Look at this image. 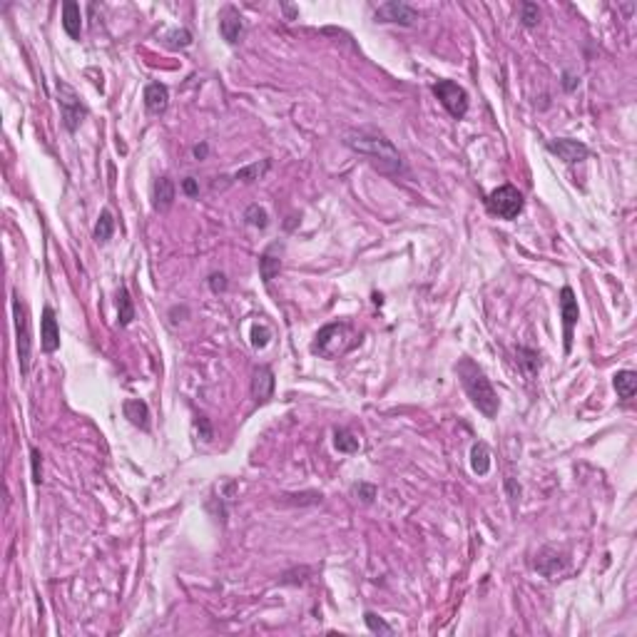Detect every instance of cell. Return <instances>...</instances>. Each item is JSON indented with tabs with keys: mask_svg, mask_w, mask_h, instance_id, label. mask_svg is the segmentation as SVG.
<instances>
[{
	"mask_svg": "<svg viewBox=\"0 0 637 637\" xmlns=\"http://www.w3.org/2000/svg\"><path fill=\"white\" fill-rule=\"evenodd\" d=\"M344 145L354 152L369 157V162L376 169H381L386 175L398 172L401 169V154L394 147V142L389 137H383L381 132H371V130H359V132H349L344 137Z\"/></svg>",
	"mask_w": 637,
	"mask_h": 637,
	"instance_id": "obj_1",
	"label": "cell"
},
{
	"mask_svg": "<svg viewBox=\"0 0 637 637\" xmlns=\"http://www.w3.org/2000/svg\"><path fill=\"white\" fill-rule=\"evenodd\" d=\"M456 374H458V378H461L468 398L473 401V406H476L485 418H496L498 416V394L493 391V386H490V381L485 378L483 371H481V366H478L473 359H461L456 366Z\"/></svg>",
	"mask_w": 637,
	"mask_h": 637,
	"instance_id": "obj_2",
	"label": "cell"
},
{
	"mask_svg": "<svg viewBox=\"0 0 637 637\" xmlns=\"http://www.w3.org/2000/svg\"><path fill=\"white\" fill-rule=\"evenodd\" d=\"M485 207H488L490 215H496L498 219H518V215L523 212L525 200L520 195V189L513 187V184H503V187L493 189L488 197H485Z\"/></svg>",
	"mask_w": 637,
	"mask_h": 637,
	"instance_id": "obj_3",
	"label": "cell"
},
{
	"mask_svg": "<svg viewBox=\"0 0 637 637\" xmlns=\"http://www.w3.org/2000/svg\"><path fill=\"white\" fill-rule=\"evenodd\" d=\"M13 316H15V334H18V361H21V374L27 376L30 374V361H33V334H30L27 311L18 294H13Z\"/></svg>",
	"mask_w": 637,
	"mask_h": 637,
	"instance_id": "obj_4",
	"label": "cell"
},
{
	"mask_svg": "<svg viewBox=\"0 0 637 637\" xmlns=\"http://www.w3.org/2000/svg\"><path fill=\"white\" fill-rule=\"evenodd\" d=\"M433 95L438 97L443 108L448 110V115L453 120H463L466 112H468V93L453 80H438L433 85Z\"/></svg>",
	"mask_w": 637,
	"mask_h": 637,
	"instance_id": "obj_5",
	"label": "cell"
},
{
	"mask_svg": "<svg viewBox=\"0 0 637 637\" xmlns=\"http://www.w3.org/2000/svg\"><path fill=\"white\" fill-rule=\"evenodd\" d=\"M58 102H60V112H62V125H65L67 132H75L80 128V122L85 120V105L80 102V95L75 93L67 82H58Z\"/></svg>",
	"mask_w": 637,
	"mask_h": 637,
	"instance_id": "obj_6",
	"label": "cell"
},
{
	"mask_svg": "<svg viewBox=\"0 0 637 637\" xmlns=\"http://www.w3.org/2000/svg\"><path fill=\"white\" fill-rule=\"evenodd\" d=\"M349 336V326L346 324H329V326H324L319 334H316V344H314V351L322 356H336L341 354V351H346V346L349 344H344V339Z\"/></svg>",
	"mask_w": 637,
	"mask_h": 637,
	"instance_id": "obj_7",
	"label": "cell"
},
{
	"mask_svg": "<svg viewBox=\"0 0 637 637\" xmlns=\"http://www.w3.org/2000/svg\"><path fill=\"white\" fill-rule=\"evenodd\" d=\"M376 21L413 25V23L418 21V13L409 5V3H398V0H394V3H386V5H381L378 10H376Z\"/></svg>",
	"mask_w": 637,
	"mask_h": 637,
	"instance_id": "obj_8",
	"label": "cell"
},
{
	"mask_svg": "<svg viewBox=\"0 0 637 637\" xmlns=\"http://www.w3.org/2000/svg\"><path fill=\"white\" fill-rule=\"evenodd\" d=\"M548 149L553 154H557V160L568 162V165H575V162L588 160V154H590V149L585 147L583 142L568 140V137H560V140H550L548 142Z\"/></svg>",
	"mask_w": 637,
	"mask_h": 637,
	"instance_id": "obj_9",
	"label": "cell"
},
{
	"mask_svg": "<svg viewBox=\"0 0 637 637\" xmlns=\"http://www.w3.org/2000/svg\"><path fill=\"white\" fill-rule=\"evenodd\" d=\"M219 33H221V38L229 43V45H237V43L242 40L244 18L239 15V10H237V8L227 5L224 10H221V15H219Z\"/></svg>",
	"mask_w": 637,
	"mask_h": 637,
	"instance_id": "obj_10",
	"label": "cell"
},
{
	"mask_svg": "<svg viewBox=\"0 0 637 637\" xmlns=\"http://www.w3.org/2000/svg\"><path fill=\"white\" fill-rule=\"evenodd\" d=\"M560 311H563V326H565V351H570L573 346V326H575L580 309H577V299L573 294L570 287H565L560 291Z\"/></svg>",
	"mask_w": 637,
	"mask_h": 637,
	"instance_id": "obj_11",
	"label": "cell"
},
{
	"mask_svg": "<svg viewBox=\"0 0 637 637\" xmlns=\"http://www.w3.org/2000/svg\"><path fill=\"white\" fill-rule=\"evenodd\" d=\"M40 346L45 354L60 349V329L55 322V311L50 307L43 309V324H40Z\"/></svg>",
	"mask_w": 637,
	"mask_h": 637,
	"instance_id": "obj_12",
	"label": "cell"
},
{
	"mask_svg": "<svg viewBox=\"0 0 637 637\" xmlns=\"http://www.w3.org/2000/svg\"><path fill=\"white\" fill-rule=\"evenodd\" d=\"M272 394H274V374L269 366H259L252 376V396L256 398V403H264L272 398Z\"/></svg>",
	"mask_w": 637,
	"mask_h": 637,
	"instance_id": "obj_13",
	"label": "cell"
},
{
	"mask_svg": "<svg viewBox=\"0 0 637 637\" xmlns=\"http://www.w3.org/2000/svg\"><path fill=\"white\" fill-rule=\"evenodd\" d=\"M279 272H282V247H279V244H272V247L259 256V274H262L264 284H269Z\"/></svg>",
	"mask_w": 637,
	"mask_h": 637,
	"instance_id": "obj_14",
	"label": "cell"
},
{
	"mask_svg": "<svg viewBox=\"0 0 637 637\" xmlns=\"http://www.w3.org/2000/svg\"><path fill=\"white\" fill-rule=\"evenodd\" d=\"M169 105V93L162 82H149L145 88V108L152 115H162Z\"/></svg>",
	"mask_w": 637,
	"mask_h": 637,
	"instance_id": "obj_15",
	"label": "cell"
},
{
	"mask_svg": "<svg viewBox=\"0 0 637 637\" xmlns=\"http://www.w3.org/2000/svg\"><path fill=\"white\" fill-rule=\"evenodd\" d=\"M62 27H65V33L70 35L73 40H80L82 13H80V5L73 3V0H67L65 5H62Z\"/></svg>",
	"mask_w": 637,
	"mask_h": 637,
	"instance_id": "obj_16",
	"label": "cell"
},
{
	"mask_svg": "<svg viewBox=\"0 0 637 637\" xmlns=\"http://www.w3.org/2000/svg\"><path fill=\"white\" fill-rule=\"evenodd\" d=\"M175 202V182L169 177H160L154 182V209L157 212H167Z\"/></svg>",
	"mask_w": 637,
	"mask_h": 637,
	"instance_id": "obj_17",
	"label": "cell"
},
{
	"mask_svg": "<svg viewBox=\"0 0 637 637\" xmlns=\"http://www.w3.org/2000/svg\"><path fill=\"white\" fill-rule=\"evenodd\" d=\"M125 416L130 418V423L140 426L142 431L149 429V409H147V403L140 401V398H130V401H125Z\"/></svg>",
	"mask_w": 637,
	"mask_h": 637,
	"instance_id": "obj_18",
	"label": "cell"
},
{
	"mask_svg": "<svg viewBox=\"0 0 637 637\" xmlns=\"http://www.w3.org/2000/svg\"><path fill=\"white\" fill-rule=\"evenodd\" d=\"M615 391L623 401H632V396L637 391V374L635 371H617L615 374Z\"/></svg>",
	"mask_w": 637,
	"mask_h": 637,
	"instance_id": "obj_19",
	"label": "cell"
},
{
	"mask_svg": "<svg viewBox=\"0 0 637 637\" xmlns=\"http://www.w3.org/2000/svg\"><path fill=\"white\" fill-rule=\"evenodd\" d=\"M470 468H473V473H478V476H485L490 470V450L485 443H476V446L470 448Z\"/></svg>",
	"mask_w": 637,
	"mask_h": 637,
	"instance_id": "obj_20",
	"label": "cell"
},
{
	"mask_svg": "<svg viewBox=\"0 0 637 637\" xmlns=\"http://www.w3.org/2000/svg\"><path fill=\"white\" fill-rule=\"evenodd\" d=\"M117 311H120V326H130L134 319V307L130 299V291L125 287L117 291Z\"/></svg>",
	"mask_w": 637,
	"mask_h": 637,
	"instance_id": "obj_21",
	"label": "cell"
},
{
	"mask_svg": "<svg viewBox=\"0 0 637 637\" xmlns=\"http://www.w3.org/2000/svg\"><path fill=\"white\" fill-rule=\"evenodd\" d=\"M112 232H115V219H112V215H110L108 209H105V212L100 215V219H97V224H95V242L97 244L110 242Z\"/></svg>",
	"mask_w": 637,
	"mask_h": 637,
	"instance_id": "obj_22",
	"label": "cell"
},
{
	"mask_svg": "<svg viewBox=\"0 0 637 637\" xmlns=\"http://www.w3.org/2000/svg\"><path fill=\"white\" fill-rule=\"evenodd\" d=\"M334 446H336V450H341V453H356V450H359V438H356L351 431L339 429L334 433Z\"/></svg>",
	"mask_w": 637,
	"mask_h": 637,
	"instance_id": "obj_23",
	"label": "cell"
},
{
	"mask_svg": "<svg viewBox=\"0 0 637 637\" xmlns=\"http://www.w3.org/2000/svg\"><path fill=\"white\" fill-rule=\"evenodd\" d=\"M244 221H247L249 227L267 229V227H269V215H267V209L259 207V204H252V207H247V212H244Z\"/></svg>",
	"mask_w": 637,
	"mask_h": 637,
	"instance_id": "obj_24",
	"label": "cell"
},
{
	"mask_svg": "<svg viewBox=\"0 0 637 637\" xmlns=\"http://www.w3.org/2000/svg\"><path fill=\"white\" fill-rule=\"evenodd\" d=\"M269 167H272V162H269V160H264L262 165L256 162V165H249V167L239 169V172L235 175V180H239V182H254V180H259V177H262Z\"/></svg>",
	"mask_w": 637,
	"mask_h": 637,
	"instance_id": "obj_25",
	"label": "cell"
},
{
	"mask_svg": "<svg viewBox=\"0 0 637 637\" xmlns=\"http://www.w3.org/2000/svg\"><path fill=\"white\" fill-rule=\"evenodd\" d=\"M520 21L525 27H536L540 23V8L536 3H523L520 5Z\"/></svg>",
	"mask_w": 637,
	"mask_h": 637,
	"instance_id": "obj_26",
	"label": "cell"
},
{
	"mask_svg": "<svg viewBox=\"0 0 637 637\" xmlns=\"http://www.w3.org/2000/svg\"><path fill=\"white\" fill-rule=\"evenodd\" d=\"M363 620H366V627H369L371 632H378V635H391V632H394V627L383 623V620L376 615V612H366V615H363Z\"/></svg>",
	"mask_w": 637,
	"mask_h": 637,
	"instance_id": "obj_27",
	"label": "cell"
},
{
	"mask_svg": "<svg viewBox=\"0 0 637 637\" xmlns=\"http://www.w3.org/2000/svg\"><path fill=\"white\" fill-rule=\"evenodd\" d=\"M269 339H272V331H269L267 326H254V329H252V346H254V349H264L269 344Z\"/></svg>",
	"mask_w": 637,
	"mask_h": 637,
	"instance_id": "obj_28",
	"label": "cell"
},
{
	"mask_svg": "<svg viewBox=\"0 0 637 637\" xmlns=\"http://www.w3.org/2000/svg\"><path fill=\"white\" fill-rule=\"evenodd\" d=\"M354 493L359 498H361V503H374V498H376V485H369V483H359V485H354Z\"/></svg>",
	"mask_w": 637,
	"mask_h": 637,
	"instance_id": "obj_29",
	"label": "cell"
},
{
	"mask_svg": "<svg viewBox=\"0 0 637 637\" xmlns=\"http://www.w3.org/2000/svg\"><path fill=\"white\" fill-rule=\"evenodd\" d=\"M30 461H33V481L35 483H43V456H40V450L38 448L30 450Z\"/></svg>",
	"mask_w": 637,
	"mask_h": 637,
	"instance_id": "obj_30",
	"label": "cell"
},
{
	"mask_svg": "<svg viewBox=\"0 0 637 637\" xmlns=\"http://www.w3.org/2000/svg\"><path fill=\"white\" fill-rule=\"evenodd\" d=\"M167 40H169V45L172 47H184V45H189L192 43V35L187 33V30H175V33H169L167 35Z\"/></svg>",
	"mask_w": 637,
	"mask_h": 637,
	"instance_id": "obj_31",
	"label": "cell"
},
{
	"mask_svg": "<svg viewBox=\"0 0 637 637\" xmlns=\"http://www.w3.org/2000/svg\"><path fill=\"white\" fill-rule=\"evenodd\" d=\"M209 289H212L215 294H219V291H227V276L221 274V272L209 274Z\"/></svg>",
	"mask_w": 637,
	"mask_h": 637,
	"instance_id": "obj_32",
	"label": "cell"
},
{
	"mask_svg": "<svg viewBox=\"0 0 637 637\" xmlns=\"http://www.w3.org/2000/svg\"><path fill=\"white\" fill-rule=\"evenodd\" d=\"M182 189H184V195H189V197L200 195V184H197L195 177H187V180L182 182Z\"/></svg>",
	"mask_w": 637,
	"mask_h": 637,
	"instance_id": "obj_33",
	"label": "cell"
},
{
	"mask_svg": "<svg viewBox=\"0 0 637 637\" xmlns=\"http://www.w3.org/2000/svg\"><path fill=\"white\" fill-rule=\"evenodd\" d=\"M505 488H508L510 501H516V498L520 496V485H518L516 481H513V478H508V481H505Z\"/></svg>",
	"mask_w": 637,
	"mask_h": 637,
	"instance_id": "obj_34",
	"label": "cell"
},
{
	"mask_svg": "<svg viewBox=\"0 0 637 637\" xmlns=\"http://www.w3.org/2000/svg\"><path fill=\"white\" fill-rule=\"evenodd\" d=\"M207 152H209L207 142H202V145H195V147H192V154H195L197 160H204V157H207Z\"/></svg>",
	"mask_w": 637,
	"mask_h": 637,
	"instance_id": "obj_35",
	"label": "cell"
},
{
	"mask_svg": "<svg viewBox=\"0 0 637 637\" xmlns=\"http://www.w3.org/2000/svg\"><path fill=\"white\" fill-rule=\"evenodd\" d=\"M200 426H202V436H204V441H212V429H209V423L204 416H200Z\"/></svg>",
	"mask_w": 637,
	"mask_h": 637,
	"instance_id": "obj_36",
	"label": "cell"
}]
</instances>
